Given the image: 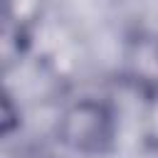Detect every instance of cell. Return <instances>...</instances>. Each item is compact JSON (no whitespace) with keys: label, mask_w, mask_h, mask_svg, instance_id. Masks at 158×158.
I'll list each match as a JSON object with an SVG mask.
<instances>
[{"label":"cell","mask_w":158,"mask_h":158,"mask_svg":"<svg viewBox=\"0 0 158 158\" xmlns=\"http://www.w3.org/2000/svg\"><path fill=\"white\" fill-rule=\"evenodd\" d=\"M118 136V121L114 109L94 96L67 104L57 118V141L86 158H104L114 151Z\"/></svg>","instance_id":"obj_1"},{"label":"cell","mask_w":158,"mask_h":158,"mask_svg":"<svg viewBox=\"0 0 158 158\" xmlns=\"http://www.w3.org/2000/svg\"><path fill=\"white\" fill-rule=\"evenodd\" d=\"M121 77L143 99L158 94V35L136 30L121 47Z\"/></svg>","instance_id":"obj_2"},{"label":"cell","mask_w":158,"mask_h":158,"mask_svg":"<svg viewBox=\"0 0 158 158\" xmlns=\"http://www.w3.org/2000/svg\"><path fill=\"white\" fill-rule=\"evenodd\" d=\"M141 146L151 153H158V94L143 99V111L138 121Z\"/></svg>","instance_id":"obj_3"},{"label":"cell","mask_w":158,"mask_h":158,"mask_svg":"<svg viewBox=\"0 0 158 158\" xmlns=\"http://www.w3.org/2000/svg\"><path fill=\"white\" fill-rule=\"evenodd\" d=\"M20 123H22V111H20V106H15L12 94L5 91V96H2V118H0L2 136H10Z\"/></svg>","instance_id":"obj_4"}]
</instances>
